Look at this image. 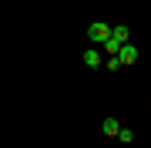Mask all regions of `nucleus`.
Segmentation results:
<instances>
[{
    "mask_svg": "<svg viewBox=\"0 0 151 148\" xmlns=\"http://www.w3.org/2000/svg\"><path fill=\"white\" fill-rule=\"evenodd\" d=\"M87 37H91L94 44H104V40L111 37V24H104V20H94L91 27H87Z\"/></svg>",
    "mask_w": 151,
    "mask_h": 148,
    "instance_id": "nucleus-1",
    "label": "nucleus"
},
{
    "mask_svg": "<svg viewBox=\"0 0 151 148\" xmlns=\"http://www.w3.org/2000/svg\"><path fill=\"white\" fill-rule=\"evenodd\" d=\"M114 57L121 61V67H128V64H134V61H138V47H131V44H121V51H118Z\"/></svg>",
    "mask_w": 151,
    "mask_h": 148,
    "instance_id": "nucleus-2",
    "label": "nucleus"
},
{
    "mask_svg": "<svg viewBox=\"0 0 151 148\" xmlns=\"http://www.w3.org/2000/svg\"><path fill=\"white\" fill-rule=\"evenodd\" d=\"M128 34H131L128 24H114V27H111V37L118 40V44H128Z\"/></svg>",
    "mask_w": 151,
    "mask_h": 148,
    "instance_id": "nucleus-3",
    "label": "nucleus"
},
{
    "mask_svg": "<svg viewBox=\"0 0 151 148\" xmlns=\"http://www.w3.org/2000/svg\"><path fill=\"white\" fill-rule=\"evenodd\" d=\"M101 131H104V135H114V138H118V131H121L118 118H104V121H101Z\"/></svg>",
    "mask_w": 151,
    "mask_h": 148,
    "instance_id": "nucleus-4",
    "label": "nucleus"
},
{
    "mask_svg": "<svg viewBox=\"0 0 151 148\" xmlns=\"http://www.w3.org/2000/svg\"><path fill=\"white\" fill-rule=\"evenodd\" d=\"M81 61H84V64H87V67H101V54H97V51H94V47H87Z\"/></svg>",
    "mask_w": 151,
    "mask_h": 148,
    "instance_id": "nucleus-5",
    "label": "nucleus"
},
{
    "mask_svg": "<svg viewBox=\"0 0 151 148\" xmlns=\"http://www.w3.org/2000/svg\"><path fill=\"white\" fill-rule=\"evenodd\" d=\"M101 47H104V51H111V54H118V51H121V44H118V40H114V37H108V40H104Z\"/></svg>",
    "mask_w": 151,
    "mask_h": 148,
    "instance_id": "nucleus-6",
    "label": "nucleus"
},
{
    "mask_svg": "<svg viewBox=\"0 0 151 148\" xmlns=\"http://www.w3.org/2000/svg\"><path fill=\"white\" fill-rule=\"evenodd\" d=\"M118 138H121V142H124V145H128V142H131V138H134V131H131V128H121V131H118Z\"/></svg>",
    "mask_w": 151,
    "mask_h": 148,
    "instance_id": "nucleus-7",
    "label": "nucleus"
}]
</instances>
